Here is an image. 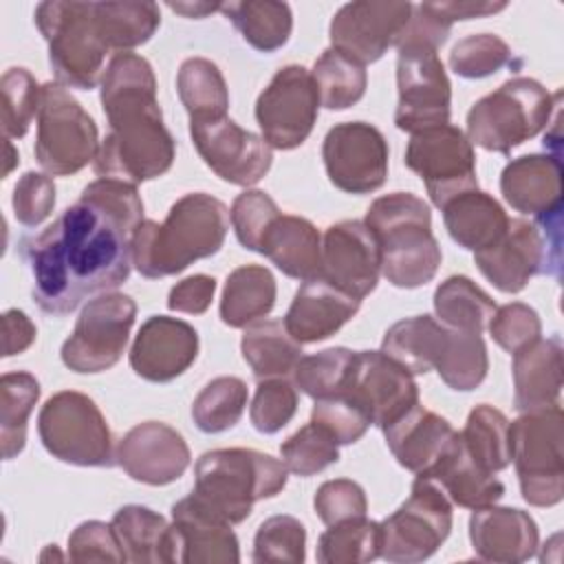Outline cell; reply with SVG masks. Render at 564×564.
I'll list each match as a JSON object with an SVG mask.
<instances>
[{"label":"cell","instance_id":"7dc6e473","mask_svg":"<svg viewBox=\"0 0 564 564\" xmlns=\"http://www.w3.org/2000/svg\"><path fill=\"white\" fill-rule=\"evenodd\" d=\"M355 364V350L335 346L306 355L293 368V383L311 399L341 394L348 388Z\"/></svg>","mask_w":564,"mask_h":564},{"label":"cell","instance_id":"6da1fadb","mask_svg":"<svg viewBox=\"0 0 564 564\" xmlns=\"http://www.w3.org/2000/svg\"><path fill=\"white\" fill-rule=\"evenodd\" d=\"M143 220L137 185L88 183L44 231L20 240L33 278V300L48 315H68L86 297L121 286L132 267V231Z\"/></svg>","mask_w":564,"mask_h":564},{"label":"cell","instance_id":"8992f818","mask_svg":"<svg viewBox=\"0 0 564 564\" xmlns=\"http://www.w3.org/2000/svg\"><path fill=\"white\" fill-rule=\"evenodd\" d=\"M560 95L531 77H511L469 108L465 137L471 145L509 154L549 126Z\"/></svg>","mask_w":564,"mask_h":564},{"label":"cell","instance_id":"836d02e7","mask_svg":"<svg viewBox=\"0 0 564 564\" xmlns=\"http://www.w3.org/2000/svg\"><path fill=\"white\" fill-rule=\"evenodd\" d=\"M449 328L432 315H414L394 322L381 341V352L401 364L412 375H425L436 368L447 346Z\"/></svg>","mask_w":564,"mask_h":564},{"label":"cell","instance_id":"4fadbf2b","mask_svg":"<svg viewBox=\"0 0 564 564\" xmlns=\"http://www.w3.org/2000/svg\"><path fill=\"white\" fill-rule=\"evenodd\" d=\"M134 317L137 304L126 293L108 291L88 300L75 330L62 344L64 366L79 375L110 370L128 346Z\"/></svg>","mask_w":564,"mask_h":564},{"label":"cell","instance_id":"9a60e30c","mask_svg":"<svg viewBox=\"0 0 564 564\" xmlns=\"http://www.w3.org/2000/svg\"><path fill=\"white\" fill-rule=\"evenodd\" d=\"M405 165L421 176L436 207L476 189V152L465 132L452 123L414 132L405 148Z\"/></svg>","mask_w":564,"mask_h":564},{"label":"cell","instance_id":"6f0895ef","mask_svg":"<svg viewBox=\"0 0 564 564\" xmlns=\"http://www.w3.org/2000/svg\"><path fill=\"white\" fill-rule=\"evenodd\" d=\"M313 507H315L317 518L326 527H330V524H337L344 520L364 518L368 511V500H366V491L361 489V485H357L350 478H335V480H326L317 487Z\"/></svg>","mask_w":564,"mask_h":564},{"label":"cell","instance_id":"f35d334b","mask_svg":"<svg viewBox=\"0 0 564 564\" xmlns=\"http://www.w3.org/2000/svg\"><path fill=\"white\" fill-rule=\"evenodd\" d=\"M496 308V302L467 275H449L434 291L436 317L447 328L482 333Z\"/></svg>","mask_w":564,"mask_h":564},{"label":"cell","instance_id":"3957f363","mask_svg":"<svg viewBox=\"0 0 564 564\" xmlns=\"http://www.w3.org/2000/svg\"><path fill=\"white\" fill-rule=\"evenodd\" d=\"M229 229V209L205 192L181 196L165 220H141L132 231V264L150 280L176 275L192 262L220 251Z\"/></svg>","mask_w":564,"mask_h":564},{"label":"cell","instance_id":"6125c7cd","mask_svg":"<svg viewBox=\"0 0 564 564\" xmlns=\"http://www.w3.org/2000/svg\"><path fill=\"white\" fill-rule=\"evenodd\" d=\"M35 324L24 311L9 308L2 315V357L24 352L35 341Z\"/></svg>","mask_w":564,"mask_h":564},{"label":"cell","instance_id":"e7e4bbea","mask_svg":"<svg viewBox=\"0 0 564 564\" xmlns=\"http://www.w3.org/2000/svg\"><path fill=\"white\" fill-rule=\"evenodd\" d=\"M167 7L185 18H205L207 13L220 11V4H209V2H167Z\"/></svg>","mask_w":564,"mask_h":564},{"label":"cell","instance_id":"f6af8a7d","mask_svg":"<svg viewBox=\"0 0 564 564\" xmlns=\"http://www.w3.org/2000/svg\"><path fill=\"white\" fill-rule=\"evenodd\" d=\"M434 370L438 372L443 383L452 390H458V392L476 390L485 381L489 370L487 346L480 333L449 328L447 346Z\"/></svg>","mask_w":564,"mask_h":564},{"label":"cell","instance_id":"e575fe53","mask_svg":"<svg viewBox=\"0 0 564 564\" xmlns=\"http://www.w3.org/2000/svg\"><path fill=\"white\" fill-rule=\"evenodd\" d=\"M275 278L262 264H245L227 275L220 297V319L229 328H247L275 306Z\"/></svg>","mask_w":564,"mask_h":564},{"label":"cell","instance_id":"c3c4849f","mask_svg":"<svg viewBox=\"0 0 564 564\" xmlns=\"http://www.w3.org/2000/svg\"><path fill=\"white\" fill-rule=\"evenodd\" d=\"M280 456L291 474L308 478L339 460V445L326 430L311 421L280 445Z\"/></svg>","mask_w":564,"mask_h":564},{"label":"cell","instance_id":"ab89813d","mask_svg":"<svg viewBox=\"0 0 564 564\" xmlns=\"http://www.w3.org/2000/svg\"><path fill=\"white\" fill-rule=\"evenodd\" d=\"M176 93L189 121L227 117L229 90L220 68L205 57H189L176 75Z\"/></svg>","mask_w":564,"mask_h":564},{"label":"cell","instance_id":"4316f807","mask_svg":"<svg viewBox=\"0 0 564 564\" xmlns=\"http://www.w3.org/2000/svg\"><path fill=\"white\" fill-rule=\"evenodd\" d=\"M502 198L533 218L562 209V161L553 154H524L500 174Z\"/></svg>","mask_w":564,"mask_h":564},{"label":"cell","instance_id":"11a10c76","mask_svg":"<svg viewBox=\"0 0 564 564\" xmlns=\"http://www.w3.org/2000/svg\"><path fill=\"white\" fill-rule=\"evenodd\" d=\"M280 214H282L280 207L267 192L245 189L234 198L229 209V220L238 242L249 251H258L267 229Z\"/></svg>","mask_w":564,"mask_h":564},{"label":"cell","instance_id":"e0dca14e","mask_svg":"<svg viewBox=\"0 0 564 564\" xmlns=\"http://www.w3.org/2000/svg\"><path fill=\"white\" fill-rule=\"evenodd\" d=\"M328 181L346 194L377 192L388 176V141L366 121L333 126L322 143Z\"/></svg>","mask_w":564,"mask_h":564},{"label":"cell","instance_id":"ee69618b","mask_svg":"<svg viewBox=\"0 0 564 564\" xmlns=\"http://www.w3.org/2000/svg\"><path fill=\"white\" fill-rule=\"evenodd\" d=\"M381 557V522L364 518L330 524L317 540V562L364 564Z\"/></svg>","mask_w":564,"mask_h":564},{"label":"cell","instance_id":"cb8c5ba5","mask_svg":"<svg viewBox=\"0 0 564 564\" xmlns=\"http://www.w3.org/2000/svg\"><path fill=\"white\" fill-rule=\"evenodd\" d=\"M172 538L176 564H236L238 538L231 522L200 502L194 494L172 505Z\"/></svg>","mask_w":564,"mask_h":564},{"label":"cell","instance_id":"f907efd6","mask_svg":"<svg viewBox=\"0 0 564 564\" xmlns=\"http://www.w3.org/2000/svg\"><path fill=\"white\" fill-rule=\"evenodd\" d=\"M306 557V529L293 516H271L267 518L253 538L251 560L264 562H289L302 564Z\"/></svg>","mask_w":564,"mask_h":564},{"label":"cell","instance_id":"60d3db41","mask_svg":"<svg viewBox=\"0 0 564 564\" xmlns=\"http://www.w3.org/2000/svg\"><path fill=\"white\" fill-rule=\"evenodd\" d=\"M40 399V383L31 372H4L0 379V443L4 460L15 458L26 443V421Z\"/></svg>","mask_w":564,"mask_h":564},{"label":"cell","instance_id":"d6a6232c","mask_svg":"<svg viewBox=\"0 0 564 564\" xmlns=\"http://www.w3.org/2000/svg\"><path fill=\"white\" fill-rule=\"evenodd\" d=\"M112 529L126 555L134 564H176L172 524L141 505H126L112 516Z\"/></svg>","mask_w":564,"mask_h":564},{"label":"cell","instance_id":"7bdbcfd3","mask_svg":"<svg viewBox=\"0 0 564 564\" xmlns=\"http://www.w3.org/2000/svg\"><path fill=\"white\" fill-rule=\"evenodd\" d=\"M311 77L317 86L319 106L328 110H346L355 106L368 86L366 66L335 48H326L315 59Z\"/></svg>","mask_w":564,"mask_h":564},{"label":"cell","instance_id":"db71d44e","mask_svg":"<svg viewBox=\"0 0 564 564\" xmlns=\"http://www.w3.org/2000/svg\"><path fill=\"white\" fill-rule=\"evenodd\" d=\"M311 421L326 430L337 441V445L357 443L372 425L366 410L348 392L315 399Z\"/></svg>","mask_w":564,"mask_h":564},{"label":"cell","instance_id":"bcb514c9","mask_svg":"<svg viewBox=\"0 0 564 564\" xmlns=\"http://www.w3.org/2000/svg\"><path fill=\"white\" fill-rule=\"evenodd\" d=\"M247 383L238 377L212 379L192 403V419L205 434L231 430L247 408Z\"/></svg>","mask_w":564,"mask_h":564},{"label":"cell","instance_id":"5b68a950","mask_svg":"<svg viewBox=\"0 0 564 564\" xmlns=\"http://www.w3.org/2000/svg\"><path fill=\"white\" fill-rule=\"evenodd\" d=\"M194 496L231 524L251 516L253 502L273 498L286 487L282 460L247 447L205 452L194 467Z\"/></svg>","mask_w":564,"mask_h":564},{"label":"cell","instance_id":"9f6ffc18","mask_svg":"<svg viewBox=\"0 0 564 564\" xmlns=\"http://www.w3.org/2000/svg\"><path fill=\"white\" fill-rule=\"evenodd\" d=\"M487 328L494 341L511 355L542 337L540 315L529 304H522V302L498 306Z\"/></svg>","mask_w":564,"mask_h":564},{"label":"cell","instance_id":"8fae6325","mask_svg":"<svg viewBox=\"0 0 564 564\" xmlns=\"http://www.w3.org/2000/svg\"><path fill=\"white\" fill-rule=\"evenodd\" d=\"M99 145L95 119L62 84L46 82L33 148L40 167L51 176H73L95 161Z\"/></svg>","mask_w":564,"mask_h":564},{"label":"cell","instance_id":"2e32d148","mask_svg":"<svg viewBox=\"0 0 564 564\" xmlns=\"http://www.w3.org/2000/svg\"><path fill=\"white\" fill-rule=\"evenodd\" d=\"M319 95L311 73L300 64L282 66L256 101V121L269 148H300L317 121Z\"/></svg>","mask_w":564,"mask_h":564},{"label":"cell","instance_id":"74e56055","mask_svg":"<svg viewBox=\"0 0 564 564\" xmlns=\"http://www.w3.org/2000/svg\"><path fill=\"white\" fill-rule=\"evenodd\" d=\"M95 24L108 51L130 53L154 35L161 11L154 2H95Z\"/></svg>","mask_w":564,"mask_h":564},{"label":"cell","instance_id":"277c9868","mask_svg":"<svg viewBox=\"0 0 564 564\" xmlns=\"http://www.w3.org/2000/svg\"><path fill=\"white\" fill-rule=\"evenodd\" d=\"M366 227L381 251V273L397 289L427 284L441 267V247L432 234V214L423 198L392 192L372 200Z\"/></svg>","mask_w":564,"mask_h":564},{"label":"cell","instance_id":"484cf974","mask_svg":"<svg viewBox=\"0 0 564 564\" xmlns=\"http://www.w3.org/2000/svg\"><path fill=\"white\" fill-rule=\"evenodd\" d=\"M359 306L361 300L315 275L297 289L284 315V326L297 344L324 341L352 319Z\"/></svg>","mask_w":564,"mask_h":564},{"label":"cell","instance_id":"003e7915","mask_svg":"<svg viewBox=\"0 0 564 564\" xmlns=\"http://www.w3.org/2000/svg\"><path fill=\"white\" fill-rule=\"evenodd\" d=\"M51 555H53V557H57V560H64V555H59V553H57L55 544H53V546H48V549L40 555V560H42V562H46V557H51Z\"/></svg>","mask_w":564,"mask_h":564},{"label":"cell","instance_id":"03108f58","mask_svg":"<svg viewBox=\"0 0 564 564\" xmlns=\"http://www.w3.org/2000/svg\"><path fill=\"white\" fill-rule=\"evenodd\" d=\"M4 152H7V163H4V172H2V176H9V172L13 170V165H18V163H20V159H18V152L13 150V145H11V141H9V139H4Z\"/></svg>","mask_w":564,"mask_h":564},{"label":"cell","instance_id":"9c48e42d","mask_svg":"<svg viewBox=\"0 0 564 564\" xmlns=\"http://www.w3.org/2000/svg\"><path fill=\"white\" fill-rule=\"evenodd\" d=\"M562 209L533 223L509 218L505 234L487 249L474 253L480 273L502 293H520L538 273L560 275Z\"/></svg>","mask_w":564,"mask_h":564},{"label":"cell","instance_id":"91938a15","mask_svg":"<svg viewBox=\"0 0 564 564\" xmlns=\"http://www.w3.org/2000/svg\"><path fill=\"white\" fill-rule=\"evenodd\" d=\"M13 214L24 227H37L55 207V183L40 172H24L13 187Z\"/></svg>","mask_w":564,"mask_h":564},{"label":"cell","instance_id":"8d00e7d4","mask_svg":"<svg viewBox=\"0 0 564 564\" xmlns=\"http://www.w3.org/2000/svg\"><path fill=\"white\" fill-rule=\"evenodd\" d=\"M220 11L240 31L242 40L260 53L282 48L293 31V13L286 2L240 0L220 4Z\"/></svg>","mask_w":564,"mask_h":564},{"label":"cell","instance_id":"f546056e","mask_svg":"<svg viewBox=\"0 0 564 564\" xmlns=\"http://www.w3.org/2000/svg\"><path fill=\"white\" fill-rule=\"evenodd\" d=\"M434 480L449 502L465 509H482L496 505L505 496V485L496 474L482 469L465 449L460 432L445 449V454L421 476Z\"/></svg>","mask_w":564,"mask_h":564},{"label":"cell","instance_id":"ba28073f","mask_svg":"<svg viewBox=\"0 0 564 564\" xmlns=\"http://www.w3.org/2000/svg\"><path fill=\"white\" fill-rule=\"evenodd\" d=\"M511 463L522 498L531 507H555L564 498V414L560 403L520 412L509 423Z\"/></svg>","mask_w":564,"mask_h":564},{"label":"cell","instance_id":"4dcf8cb0","mask_svg":"<svg viewBox=\"0 0 564 564\" xmlns=\"http://www.w3.org/2000/svg\"><path fill=\"white\" fill-rule=\"evenodd\" d=\"M258 253L269 258L284 275L302 282L322 271L319 231L302 216L280 214L267 229Z\"/></svg>","mask_w":564,"mask_h":564},{"label":"cell","instance_id":"7a4b0ae2","mask_svg":"<svg viewBox=\"0 0 564 564\" xmlns=\"http://www.w3.org/2000/svg\"><path fill=\"white\" fill-rule=\"evenodd\" d=\"M99 99L110 132L93 161L97 176L130 185L163 176L174 163L176 143L163 123L150 62L137 53H115Z\"/></svg>","mask_w":564,"mask_h":564},{"label":"cell","instance_id":"1f68e13d","mask_svg":"<svg viewBox=\"0 0 564 564\" xmlns=\"http://www.w3.org/2000/svg\"><path fill=\"white\" fill-rule=\"evenodd\" d=\"M443 223L458 247L476 253L505 234L509 216L491 194L476 187L454 196L443 207Z\"/></svg>","mask_w":564,"mask_h":564},{"label":"cell","instance_id":"681fc988","mask_svg":"<svg viewBox=\"0 0 564 564\" xmlns=\"http://www.w3.org/2000/svg\"><path fill=\"white\" fill-rule=\"evenodd\" d=\"M2 93V134L4 139H22L40 110L42 86L26 68H9L0 79Z\"/></svg>","mask_w":564,"mask_h":564},{"label":"cell","instance_id":"b9f144b4","mask_svg":"<svg viewBox=\"0 0 564 564\" xmlns=\"http://www.w3.org/2000/svg\"><path fill=\"white\" fill-rule=\"evenodd\" d=\"M463 445L469 456L487 471L496 474L511 465V441L509 421L494 405H476L460 432Z\"/></svg>","mask_w":564,"mask_h":564},{"label":"cell","instance_id":"680465c9","mask_svg":"<svg viewBox=\"0 0 564 564\" xmlns=\"http://www.w3.org/2000/svg\"><path fill=\"white\" fill-rule=\"evenodd\" d=\"M70 562H126L112 524L86 520L68 535Z\"/></svg>","mask_w":564,"mask_h":564},{"label":"cell","instance_id":"d6986e66","mask_svg":"<svg viewBox=\"0 0 564 564\" xmlns=\"http://www.w3.org/2000/svg\"><path fill=\"white\" fill-rule=\"evenodd\" d=\"M410 2H375L359 0L344 4L330 20V48L348 55L361 66L383 57L397 46L410 15Z\"/></svg>","mask_w":564,"mask_h":564},{"label":"cell","instance_id":"816d5d0a","mask_svg":"<svg viewBox=\"0 0 564 564\" xmlns=\"http://www.w3.org/2000/svg\"><path fill=\"white\" fill-rule=\"evenodd\" d=\"M511 62L509 44L494 33H474L458 40L449 53V68L465 79L496 75Z\"/></svg>","mask_w":564,"mask_h":564},{"label":"cell","instance_id":"603a6c76","mask_svg":"<svg viewBox=\"0 0 564 564\" xmlns=\"http://www.w3.org/2000/svg\"><path fill=\"white\" fill-rule=\"evenodd\" d=\"M198 357V333L192 324L167 317H148L130 348L132 370L152 383H167L181 377Z\"/></svg>","mask_w":564,"mask_h":564},{"label":"cell","instance_id":"44dd1931","mask_svg":"<svg viewBox=\"0 0 564 564\" xmlns=\"http://www.w3.org/2000/svg\"><path fill=\"white\" fill-rule=\"evenodd\" d=\"M381 251L364 220H341L326 229L322 240L319 275L357 300L377 289Z\"/></svg>","mask_w":564,"mask_h":564},{"label":"cell","instance_id":"ac0fdd59","mask_svg":"<svg viewBox=\"0 0 564 564\" xmlns=\"http://www.w3.org/2000/svg\"><path fill=\"white\" fill-rule=\"evenodd\" d=\"M189 137L205 165L231 185H256L271 170L273 154L267 141L229 117L194 119Z\"/></svg>","mask_w":564,"mask_h":564},{"label":"cell","instance_id":"30bf717a","mask_svg":"<svg viewBox=\"0 0 564 564\" xmlns=\"http://www.w3.org/2000/svg\"><path fill=\"white\" fill-rule=\"evenodd\" d=\"M37 434L44 449L68 465H117L112 432L97 403L82 392L62 390L46 399L37 416Z\"/></svg>","mask_w":564,"mask_h":564},{"label":"cell","instance_id":"7c38bea8","mask_svg":"<svg viewBox=\"0 0 564 564\" xmlns=\"http://www.w3.org/2000/svg\"><path fill=\"white\" fill-rule=\"evenodd\" d=\"M452 531V502L427 478L416 476L410 498L381 522V557L416 564L432 557Z\"/></svg>","mask_w":564,"mask_h":564},{"label":"cell","instance_id":"d590c367","mask_svg":"<svg viewBox=\"0 0 564 564\" xmlns=\"http://www.w3.org/2000/svg\"><path fill=\"white\" fill-rule=\"evenodd\" d=\"M302 344H297L284 322L260 319L245 328L240 339L242 359L258 379L286 377L302 359Z\"/></svg>","mask_w":564,"mask_h":564},{"label":"cell","instance_id":"d4e9b609","mask_svg":"<svg viewBox=\"0 0 564 564\" xmlns=\"http://www.w3.org/2000/svg\"><path fill=\"white\" fill-rule=\"evenodd\" d=\"M469 540L476 555L485 562L520 564L538 551L535 520L516 507H482L469 518Z\"/></svg>","mask_w":564,"mask_h":564},{"label":"cell","instance_id":"ffe728a7","mask_svg":"<svg viewBox=\"0 0 564 564\" xmlns=\"http://www.w3.org/2000/svg\"><path fill=\"white\" fill-rule=\"evenodd\" d=\"M348 392L377 427H388L419 403L414 375L381 350L355 352Z\"/></svg>","mask_w":564,"mask_h":564},{"label":"cell","instance_id":"7402d4cb","mask_svg":"<svg viewBox=\"0 0 564 564\" xmlns=\"http://www.w3.org/2000/svg\"><path fill=\"white\" fill-rule=\"evenodd\" d=\"M117 465L137 482L163 487L189 467V447L181 432L161 421H145L126 432L117 445Z\"/></svg>","mask_w":564,"mask_h":564},{"label":"cell","instance_id":"f1b7e54d","mask_svg":"<svg viewBox=\"0 0 564 564\" xmlns=\"http://www.w3.org/2000/svg\"><path fill=\"white\" fill-rule=\"evenodd\" d=\"M513 405L531 412L560 403L562 392V341L557 335L535 339L513 352Z\"/></svg>","mask_w":564,"mask_h":564},{"label":"cell","instance_id":"83f0119b","mask_svg":"<svg viewBox=\"0 0 564 564\" xmlns=\"http://www.w3.org/2000/svg\"><path fill=\"white\" fill-rule=\"evenodd\" d=\"M383 436L397 463L408 471L423 476L445 454L456 430L447 419L416 403L392 425L383 427Z\"/></svg>","mask_w":564,"mask_h":564},{"label":"cell","instance_id":"f5cc1de1","mask_svg":"<svg viewBox=\"0 0 564 564\" xmlns=\"http://www.w3.org/2000/svg\"><path fill=\"white\" fill-rule=\"evenodd\" d=\"M297 410V388L284 377L260 379L253 394L249 419L260 434L280 432Z\"/></svg>","mask_w":564,"mask_h":564},{"label":"cell","instance_id":"94428289","mask_svg":"<svg viewBox=\"0 0 564 564\" xmlns=\"http://www.w3.org/2000/svg\"><path fill=\"white\" fill-rule=\"evenodd\" d=\"M216 293V280L205 273L189 275L181 282H176L170 289L167 295V308L176 313H189V315H203Z\"/></svg>","mask_w":564,"mask_h":564},{"label":"cell","instance_id":"5bb4252c","mask_svg":"<svg viewBox=\"0 0 564 564\" xmlns=\"http://www.w3.org/2000/svg\"><path fill=\"white\" fill-rule=\"evenodd\" d=\"M397 51V128L414 134L449 123L452 84L436 48L425 44H399Z\"/></svg>","mask_w":564,"mask_h":564},{"label":"cell","instance_id":"52a82bcc","mask_svg":"<svg viewBox=\"0 0 564 564\" xmlns=\"http://www.w3.org/2000/svg\"><path fill=\"white\" fill-rule=\"evenodd\" d=\"M35 24L48 42V62L57 84L90 90L104 79L110 51L95 24V2H40Z\"/></svg>","mask_w":564,"mask_h":564},{"label":"cell","instance_id":"be15d7a7","mask_svg":"<svg viewBox=\"0 0 564 564\" xmlns=\"http://www.w3.org/2000/svg\"><path fill=\"white\" fill-rule=\"evenodd\" d=\"M430 4L449 24H454L456 20L487 18L507 7V2H474V0H452V2H430Z\"/></svg>","mask_w":564,"mask_h":564}]
</instances>
